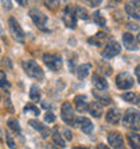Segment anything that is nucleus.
<instances>
[{
	"label": "nucleus",
	"mask_w": 140,
	"mask_h": 149,
	"mask_svg": "<svg viewBox=\"0 0 140 149\" xmlns=\"http://www.w3.org/2000/svg\"><path fill=\"white\" fill-rule=\"evenodd\" d=\"M125 127L135 130V132H140V113L133 109L125 111L124 114V119H123Z\"/></svg>",
	"instance_id": "nucleus-1"
},
{
	"label": "nucleus",
	"mask_w": 140,
	"mask_h": 149,
	"mask_svg": "<svg viewBox=\"0 0 140 149\" xmlns=\"http://www.w3.org/2000/svg\"><path fill=\"white\" fill-rule=\"evenodd\" d=\"M22 67H23V71L26 72V74L32 79L42 80L43 76H45L42 68L39 67L34 60H26V61H23V63H22Z\"/></svg>",
	"instance_id": "nucleus-2"
},
{
	"label": "nucleus",
	"mask_w": 140,
	"mask_h": 149,
	"mask_svg": "<svg viewBox=\"0 0 140 149\" xmlns=\"http://www.w3.org/2000/svg\"><path fill=\"white\" fill-rule=\"evenodd\" d=\"M43 61L51 71L54 72L61 71V68H62V58L58 54H54V53H45L43 54Z\"/></svg>",
	"instance_id": "nucleus-3"
},
{
	"label": "nucleus",
	"mask_w": 140,
	"mask_h": 149,
	"mask_svg": "<svg viewBox=\"0 0 140 149\" xmlns=\"http://www.w3.org/2000/svg\"><path fill=\"white\" fill-rule=\"evenodd\" d=\"M62 20L65 26L69 29H75L77 26V16H75V12L70 6H66L65 10L62 12Z\"/></svg>",
	"instance_id": "nucleus-4"
},
{
	"label": "nucleus",
	"mask_w": 140,
	"mask_h": 149,
	"mask_svg": "<svg viewBox=\"0 0 140 149\" xmlns=\"http://www.w3.org/2000/svg\"><path fill=\"white\" fill-rule=\"evenodd\" d=\"M135 84V80L129 73L127 72H123V73H119L116 76V86L120 88V90H128L131 87H133Z\"/></svg>",
	"instance_id": "nucleus-5"
},
{
	"label": "nucleus",
	"mask_w": 140,
	"mask_h": 149,
	"mask_svg": "<svg viewBox=\"0 0 140 149\" xmlns=\"http://www.w3.org/2000/svg\"><path fill=\"white\" fill-rule=\"evenodd\" d=\"M120 50H121L120 43L116 42V41H113V39H110V41L105 45L104 49H102V56H104L105 58H112V57L119 54Z\"/></svg>",
	"instance_id": "nucleus-6"
},
{
	"label": "nucleus",
	"mask_w": 140,
	"mask_h": 149,
	"mask_svg": "<svg viewBox=\"0 0 140 149\" xmlns=\"http://www.w3.org/2000/svg\"><path fill=\"white\" fill-rule=\"evenodd\" d=\"M8 26H10V31H11L12 37L16 39V41H19V42H23L24 39V33L20 27V24L18 23V20L15 18H10L8 20Z\"/></svg>",
	"instance_id": "nucleus-7"
},
{
	"label": "nucleus",
	"mask_w": 140,
	"mask_h": 149,
	"mask_svg": "<svg viewBox=\"0 0 140 149\" xmlns=\"http://www.w3.org/2000/svg\"><path fill=\"white\" fill-rule=\"evenodd\" d=\"M61 117L63 122L67 125H73L74 123V110L69 102H63L61 107Z\"/></svg>",
	"instance_id": "nucleus-8"
},
{
	"label": "nucleus",
	"mask_w": 140,
	"mask_h": 149,
	"mask_svg": "<svg viewBox=\"0 0 140 149\" xmlns=\"http://www.w3.org/2000/svg\"><path fill=\"white\" fill-rule=\"evenodd\" d=\"M30 16H31V19L35 23V26H38L42 30L45 29V26L47 23V16L42 11H39L36 8H32V10H30Z\"/></svg>",
	"instance_id": "nucleus-9"
},
{
	"label": "nucleus",
	"mask_w": 140,
	"mask_h": 149,
	"mask_svg": "<svg viewBox=\"0 0 140 149\" xmlns=\"http://www.w3.org/2000/svg\"><path fill=\"white\" fill-rule=\"evenodd\" d=\"M108 142L109 145L113 146L115 149H121L124 146V138L119 132H110L108 134Z\"/></svg>",
	"instance_id": "nucleus-10"
},
{
	"label": "nucleus",
	"mask_w": 140,
	"mask_h": 149,
	"mask_svg": "<svg viewBox=\"0 0 140 149\" xmlns=\"http://www.w3.org/2000/svg\"><path fill=\"white\" fill-rule=\"evenodd\" d=\"M123 43H124L125 49H128V50H137V42L131 33L123 34Z\"/></svg>",
	"instance_id": "nucleus-11"
},
{
	"label": "nucleus",
	"mask_w": 140,
	"mask_h": 149,
	"mask_svg": "<svg viewBox=\"0 0 140 149\" xmlns=\"http://www.w3.org/2000/svg\"><path fill=\"white\" fill-rule=\"evenodd\" d=\"M105 119H106V122H109V123H112V125H116V123H119L121 119V113L119 109H110V110L106 113V115H105Z\"/></svg>",
	"instance_id": "nucleus-12"
},
{
	"label": "nucleus",
	"mask_w": 140,
	"mask_h": 149,
	"mask_svg": "<svg viewBox=\"0 0 140 149\" xmlns=\"http://www.w3.org/2000/svg\"><path fill=\"white\" fill-rule=\"evenodd\" d=\"M139 4H140L139 1H132V3H128L125 6V11L128 12L129 16L140 19V6Z\"/></svg>",
	"instance_id": "nucleus-13"
},
{
	"label": "nucleus",
	"mask_w": 140,
	"mask_h": 149,
	"mask_svg": "<svg viewBox=\"0 0 140 149\" xmlns=\"http://www.w3.org/2000/svg\"><path fill=\"white\" fill-rule=\"evenodd\" d=\"M77 123L80 125L81 130L85 134H90L93 132V123H92V121L89 118H84V117L80 118V119H77Z\"/></svg>",
	"instance_id": "nucleus-14"
},
{
	"label": "nucleus",
	"mask_w": 140,
	"mask_h": 149,
	"mask_svg": "<svg viewBox=\"0 0 140 149\" xmlns=\"http://www.w3.org/2000/svg\"><path fill=\"white\" fill-rule=\"evenodd\" d=\"M92 83H93V86L96 87V90H98V91H102V90H106V88H108L106 80H105L102 76H100V74H93V76H92Z\"/></svg>",
	"instance_id": "nucleus-15"
},
{
	"label": "nucleus",
	"mask_w": 140,
	"mask_h": 149,
	"mask_svg": "<svg viewBox=\"0 0 140 149\" xmlns=\"http://www.w3.org/2000/svg\"><path fill=\"white\" fill-rule=\"evenodd\" d=\"M74 103H75V109L78 111H86L89 103H86V96L85 95H77L74 98Z\"/></svg>",
	"instance_id": "nucleus-16"
},
{
	"label": "nucleus",
	"mask_w": 140,
	"mask_h": 149,
	"mask_svg": "<svg viewBox=\"0 0 140 149\" xmlns=\"http://www.w3.org/2000/svg\"><path fill=\"white\" fill-rule=\"evenodd\" d=\"M88 110H89V113L94 118H100L102 115V104H100L98 102H92V103H89Z\"/></svg>",
	"instance_id": "nucleus-17"
},
{
	"label": "nucleus",
	"mask_w": 140,
	"mask_h": 149,
	"mask_svg": "<svg viewBox=\"0 0 140 149\" xmlns=\"http://www.w3.org/2000/svg\"><path fill=\"white\" fill-rule=\"evenodd\" d=\"M28 123H30V125H31L35 130L40 132V133H42V136H43L45 138L49 137V133H50V132L47 130V127L43 125V123H40V122L36 121V119H30V121H28Z\"/></svg>",
	"instance_id": "nucleus-18"
},
{
	"label": "nucleus",
	"mask_w": 140,
	"mask_h": 149,
	"mask_svg": "<svg viewBox=\"0 0 140 149\" xmlns=\"http://www.w3.org/2000/svg\"><path fill=\"white\" fill-rule=\"evenodd\" d=\"M92 92H93L94 98L97 99L100 104H101V103L102 104H109V103L112 102V100H110V96H109L106 92H101V91H98V90H93Z\"/></svg>",
	"instance_id": "nucleus-19"
},
{
	"label": "nucleus",
	"mask_w": 140,
	"mask_h": 149,
	"mask_svg": "<svg viewBox=\"0 0 140 149\" xmlns=\"http://www.w3.org/2000/svg\"><path fill=\"white\" fill-rule=\"evenodd\" d=\"M127 140H128V144L132 149H140V134L131 133L128 134Z\"/></svg>",
	"instance_id": "nucleus-20"
},
{
	"label": "nucleus",
	"mask_w": 140,
	"mask_h": 149,
	"mask_svg": "<svg viewBox=\"0 0 140 149\" xmlns=\"http://www.w3.org/2000/svg\"><path fill=\"white\" fill-rule=\"evenodd\" d=\"M51 137H53V141H54V144L58 146V148H66V142H65V140H63L62 136L58 133V130L57 129L54 130V133H53Z\"/></svg>",
	"instance_id": "nucleus-21"
},
{
	"label": "nucleus",
	"mask_w": 140,
	"mask_h": 149,
	"mask_svg": "<svg viewBox=\"0 0 140 149\" xmlns=\"http://www.w3.org/2000/svg\"><path fill=\"white\" fill-rule=\"evenodd\" d=\"M90 71V64H82L77 68V76L78 79H85Z\"/></svg>",
	"instance_id": "nucleus-22"
},
{
	"label": "nucleus",
	"mask_w": 140,
	"mask_h": 149,
	"mask_svg": "<svg viewBox=\"0 0 140 149\" xmlns=\"http://www.w3.org/2000/svg\"><path fill=\"white\" fill-rule=\"evenodd\" d=\"M30 99L32 102H39L40 100V92H39L38 86H31V88H30Z\"/></svg>",
	"instance_id": "nucleus-23"
},
{
	"label": "nucleus",
	"mask_w": 140,
	"mask_h": 149,
	"mask_svg": "<svg viewBox=\"0 0 140 149\" xmlns=\"http://www.w3.org/2000/svg\"><path fill=\"white\" fill-rule=\"evenodd\" d=\"M8 127L11 130H14L15 133H20V126H19V122H18V119H15V118H10L7 122Z\"/></svg>",
	"instance_id": "nucleus-24"
},
{
	"label": "nucleus",
	"mask_w": 140,
	"mask_h": 149,
	"mask_svg": "<svg viewBox=\"0 0 140 149\" xmlns=\"http://www.w3.org/2000/svg\"><path fill=\"white\" fill-rule=\"evenodd\" d=\"M74 12H75V16L81 18V19H88V18H89V14H88V11H86L84 7L77 6V7L74 8Z\"/></svg>",
	"instance_id": "nucleus-25"
},
{
	"label": "nucleus",
	"mask_w": 140,
	"mask_h": 149,
	"mask_svg": "<svg viewBox=\"0 0 140 149\" xmlns=\"http://www.w3.org/2000/svg\"><path fill=\"white\" fill-rule=\"evenodd\" d=\"M93 20L96 22V23L98 24V26H105V23H106V20H105V18L102 16V14L100 11H96L93 14Z\"/></svg>",
	"instance_id": "nucleus-26"
},
{
	"label": "nucleus",
	"mask_w": 140,
	"mask_h": 149,
	"mask_svg": "<svg viewBox=\"0 0 140 149\" xmlns=\"http://www.w3.org/2000/svg\"><path fill=\"white\" fill-rule=\"evenodd\" d=\"M24 114H31V115H39V109L35 107L34 104H27V106L23 109Z\"/></svg>",
	"instance_id": "nucleus-27"
},
{
	"label": "nucleus",
	"mask_w": 140,
	"mask_h": 149,
	"mask_svg": "<svg viewBox=\"0 0 140 149\" xmlns=\"http://www.w3.org/2000/svg\"><path fill=\"white\" fill-rule=\"evenodd\" d=\"M123 99L129 103H133L137 100V95L135 94V92H124V94H123Z\"/></svg>",
	"instance_id": "nucleus-28"
},
{
	"label": "nucleus",
	"mask_w": 140,
	"mask_h": 149,
	"mask_svg": "<svg viewBox=\"0 0 140 149\" xmlns=\"http://www.w3.org/2000/svg\"><path fill=\"white\" fill-rule=\"evenodd\" d=\"M0 87L3 90H8L10 88V83L7 81V77H5V73L3 71H0Z\"/></svg>",
	"instance_id": "nucleus-29"
},
{
	"label": "nucleus",
	"mask_w": 140,
	"mask_h": 149,
	"mask_svg": "<svg viewBox=\"0 0 140 149\" xmlns=\"http://www.w3.org/2000/svg\"><path fill=\"white\" fill-rule=\"evenodd\" d=\"M5 141H7V145L10 146L11 149H15L16 148V144H15V141H14V138H12L11 134L5 133Z\"/></svg>",
	"instance_id": "nucleus-30"
},
{
	"label": "nucleus",
	"mask_w": 140,
	"mask_h": 149,
	"mask_svg": "<svg viewBox=\"0 0 140 149\" xmlns=\"http://www.w3.org/2000/svg\"><path fill=\"white\" fill-rule=\"evenodd\" d=\"M45 121L49 122V123H51V122H54L55 121V115L51 111H47L46 115H45Z\"/></svg>",
	"instance_id": "nucleus-31"
},
{
	"label": "nucleus",
	"mask_w": 140,
	"mask_h": 149,
	"mask_svg": "<svg viewBox=\"0 0 140 149\" xmlns=\"http://www.w3.org/2000/svg\"><path fill=\"white\" fill-rule=\"evenodd\" d=\"M45 4H46V7L49 8L50 7L51 10H54L57 6H59V1H45Z\"/></svg>",
	"instance_id": "nucleus-32"
},
{
	"label": "nucleus",
	"mask_w": 140,
	"mask_h": 149,
	"mask_svg": "<svg viewBox=\"0 0 140 149\" xmlns=\"http://www.w3.org/2000/svg\"><path fill=\"white\" fill-rule=\"evenodd\" d=\"M127 27L129 29V30H139V24H136V23H127Z\"/></svg>",
	"instance_id": "nucleus-33"
},
{
	"label": "nucleus",
	"mask_w": 140,
	"mask_h": 149,
	"mask_svg": "<svg viewBox=\"0 0 140 149\" xmlns=\"http://www.w3.org/2000/svg\"><path fill=\"white\" fill-rule=\"evenodd\" d=\"M63 133H65V137H66L67 140H69V141H70V140H71V138H73V134H71V132H69V130H67V129H65V130H63Z\"/></svg>",
	"instance_id": "nucleus-34"
},
{
	"label": "nucleus",
	"mask_w": 140,
	"mask_h": 149,
	"mask_svg": "<svg viewBox=\"0 0 140 149\" xmlns=\"http://www.w3.org/2000/svg\"><path fill=\"white\" fill-rule=\"evenodd\" d=\"M135 73H136V77H137V81L140 83V65H137L136 69H135Z\"/></svg>",
	"instance_id": "nucleus-35"
},
{
	"label": "nucleus",
	"mask_w": 140,
	"mask_h": 149,
	"mask_svg": "<svg viewBox=\"0 0 140 149\" xmlns=\"http://www.w3.org/2000/svg\"><path fill=\"white\" fill-rule=\"evenodd\" d=\"M97 149H110V148H109V146H106L105 144H98Z\"/></svg>",
	"instance_id": "nucleus-36"
},
{
	"label": "nucleus",
	"mask_w": 140,
	"mask_h": 149,
	"mask_svg": "<svg viewBox=\"0 0 140 149\" xmlns=\"http://www.w3.org/2000/svg\"><path fill=\"white\" fill-rule=\"evenodd\" d=\"M3 6H4V8L7 7L8 10H10V8H11V3H10V1H7V3H5V1H3Z\"/></svg>",
	"instance_id": "nucleus-37"
},
{
	"label": "nucleus",
	"mask_w": 140,
	"mask_h": 149,
	"mask_svg": "<svg viewBox=\"0 0 140 149\" xmlns=\"http://www.w3.org/2000/svg\"><path fill=\"white\" fill-rule=\"evenodd\" d=\"M90 4H92L93 7H96V6H98V4H101V1H90Z\"/></svg>",
	"instance_id": "nucleus-38"
},
{
	"label": "nucleus",
	"mask_w": 140,
	"mask_h": 149,
	"mask_svg": "<svg viewBox=\"0 0 140 149\" xmlns=\"http://www.w3.org/2000/svg\"><path fill=\"white\" fill-rule=\"evenodd\" d=\"M46 149H59L58 146H54V145H47Z\"/></svg>",
	"instance_id": "nucleus-39"
},
{
	"label": "nucleus",
	"mask_w": 140,
	"mask_h": 149,
	"mask_svg": "<svg viewBox=\"0 0 140 149\" xmlns=\"http://www.w3.org/2000/svg\"><path fill=\"white\" fill-rule=\"evenodd\" d=\"M18 3L22 4V6H27V1H24V0H18Z\"/></svg>",
	"instance_id": "nucleus-40"
},
{
	"label": "nucleus",
	"mask_w": 140,
	"mask_h": 149,
	"mask_svg": "<svg viewBox=\"0 0 140 149\" xmlns=\"http://www.w3.org/2000/svg\"><path fill=\"white\" fill-rule=\"evenodd\" d=\"M43 107H45V109H47V107H49V109H50V104H47V103L45 102V103H43Z\"/></svg>",
	"instance_id": "nucleus-41"
},
{
	"label": "nucleus",
	"mask_w": 140,
	"mask_h": 149,
	"mask_svg": "<svg viewBox=\"0 0 140 149\" xmlns=\"http://www.w3.org/2000/svg\"><path fill=\"white\" fill-rule=\"evenodd\" d=\"M136 102H137V106L140 107V95H139V96H137V100H136Z\"/></svg>",
	"instance_id": "nucleus-42"
},
{
	"label": "nucleus",
	"mask_w": 140,
	"mask_h": 149,
	"mask_svg": "<svg viewBox=\"0 0 140 149\" xmlns=\"http://www.w3.org/2000/svg\"><path fill=\"white\" fill-rule=\"evenodd\" d=\"M74 149H89V148H85V146H77V148H74Z\"/></svg>",
	"instance_id": "nucleus-43"
},
{
	"label": "nucleus",
	"mask_w": 140,
	"mask_h": 149,
	"mask_svg": "<svg viewBox=\"0 0 140 149\" xmlns=\"http://www.w3.org/2000/svg\"><path fill=\"white\" fill-rule=\"evenodd\" d=\"M137 41H139V43H140V33H139V36H137Z\"/></svg>",
	"instance_id": "nucleus-44"
},
{
	"label": "nucleus",
	"mask_w": 140,
	"mask_h": 149,
	"mask_svg": "<svg viewBox=\"0 0 140 149\" xmlns=\"http://www.w3.org/2000/svg\"><path fill=\"white\" fill-rule=\"evenodd\" d=\"M0 100H1V98H0Z\"/></svg>",
	"instance_id": "nucleus-45"
}]
</instances>
